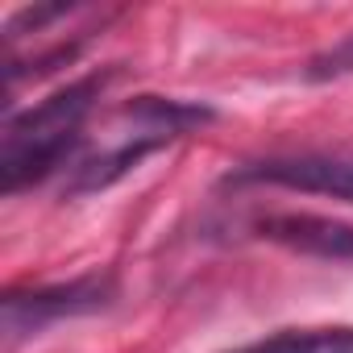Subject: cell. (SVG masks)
<instances>
[{"label":"cell","instance_id":"6","mask_svg":"<svg viewBox=\"0 0 353 353\" xmlns=\"http://www.w3.org/2000/svg\"><path fill=\"white\" fill-rule=\"evenodd\" d=\"M229 353H353V328L336 324V328H287L274 332L266 341L229 349Z\"/></svg>","mask_w":353,"mask_h":353},{"label":"cell","instance_id":"7","mask_svg":"<svg viewBox=\"0 0 353 353\" xmlns=\"http://www.w3.org/2000/svg\"><path fill=\"white\" fill-rule=\"evenodd\" d=\"M303 75H307L312 83H328V79H345V75H353V34H345V38L332 42L328 50L312 54V63H307Z\"/></svg>","mask_w":353,"mask_h":353},{"label":"cell","instance_id":"1","mask_svg":"<svg viewBox=\"0 0 353 353\" xmlns=\"http://www.w3.org/2000/svg\"><path fill=\"white\" fill-rule=\"evenodd\" d=\"M117 79V67L92 71L67 88H59L54 96H46L42 104L13 112L0 133V192L17 196L50 174L59 166H67L75 158V150L83 145V121L92 117L96 100L104 96V88Z\"/></svg>","mask_w":353,"mask_h":353},{"label":"cell","instance_id":"4","mask_svg":"<svg viewBox=\"0 0 353 353\" xmlns=\"http://www.w3.org/2000/svg\"><path fill=\"white\" fill-rule=\"evenodd\" d=\"M121 121H129L133 129H129L117 145H108V150H100V154H92V158H83V162H75L71 183L63 188L71 200H75V196H96V192L112 188L117 179H125V174H129L141 158H150L154 150H162V145H170V141H174V133H166V129L150 125V121H145L141 112H133L129 104L121 108Z\"/></svg>","mask_w":353,"mask_h":353},{"label":"cell","instance_id":"2","mask_svg":"<svg viewBox=\"0 0 353 353\" xmlns=\"http://www.w3.org/2000/svg\"><path fill=\"white\" fill-rule=\"evenodd\" d=\"M112 299H117V274L92 270V274H75V279L50 283V287H9L0 307H5L9 341H26V336H38L42 328H50L59 320L104 312Z\"/></svg>","mask_w":353,"mask_h":353},{"label":"cell","instance_id":"5","mask_svg":"<svg viewBox=\"0 0 353 353\" xmlns=\"http://www.w3.org/2000/svg\"><path fill=\"white\" fill-rule=\"evenodd\" d=\"M254 229L258 237L291 254H307L324 262H353V225L345 221L316 216V212H279V216H262Z\"/></svg>","mask_w":353,"mask_h":353},{"label":"cell","instance_id":"3","mask_svg":"<svg viewBox=\"0 0 353 353\" xmlns=\"http://www.w3.org/2000/svg\"><path fill=\"white\" fill-rule=\"evenodd\" d=\"M250 183H270L287 192H312V196H332L353 204V154H279V158H258L225 174V188H250Z\"/></svg>","mask_w":353,"mask_h":353}]
</instances>
